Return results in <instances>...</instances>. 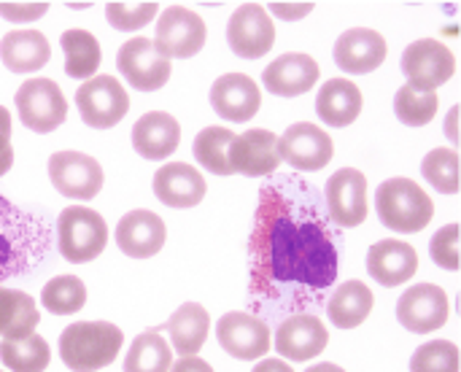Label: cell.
<instances>
[{"label":"cell","instance_id":"cell-29","mask_svg":"<svg viewBox=\"0 0 461 372\" xmlns=\"http://www.w3.org/2000/svg\"><path fill=\"white\" fill-rule=\"evenodd\" d=\"M373 292L362 281H346L327 303V313L338 330H357L373 311Z\"/></svg>","mask_w":461,"mask_h":372},{"label":"cell","instance_id":"cell-41","mask_svg":"<svg viewBox=\"0 0 461 372\" xmlns=\"http://www.w3.org/2000/svg\"><path fill=\"white\" fill-rule=\"evenodd\" d=\"M49 11V3H0V16L16 24L35 22Z\"/></svg>","mask_w":461,"mask_h":372},{"label":"cell","instance_id":"cell-39","mask_svg":"<svg viewBox=\"0 0 461 372\" xmlns=\"http://www.w3.org/2000/svg\"><path fill=\"white\" fill-rule=\"evenodd\" d=\"M159 11V3H108L105 19L116 30H138L149 24Z\"/></svg>","mask_w":461,"mask_h":372},{"label":"cell","instance_id":"cell-4","mask_svg":"<svg viewBox=\"0 0 461 372\" xmlns=\"http://www.w3.org/2000/svg\"><path fill=\"white\" fill-rule=\"evenodd\" d=\"M108 243V224L105 219L86 208V205H70L57 219V246L59 254L73 262L84 265L103 254Z\"/></svg>","mask_w":461,"mask_h":372},{"label":"cell","instance_id":"cell-37","mask_svg":"<svg viewBox=\"0 0 461 372\" xmlns=\"http://www.w3.org/2000/svg\"><path fill=\"white\" fill-rule=\"evenodd\" d=\"M424 178L443 195L459 192V154L454 149H432L421 162Z\"/></svg>","mask_w":461,"mask_h":372},{"label":"cell","instance_id":"cell-33","mask_svg":"<svg viewBox=\"0 0 461 372\" xmlns=\"http://www.w3.org/2000/svg\"><path fill=\"white\" fill-rule=\"evenodd\" d=\"M0 359L11 372H43L51 362L49 343L41 335H27L19 340H5L0 343Z\"/></svg>","mask_w":461,"mask_h":372},{"label":"cell","instance_id":"cell-1","mask_svg":"<svg viewBox=\"0 0 461 372\" xmlns=\"http://www.w3.org/2000/svg\"><path fill=\"white\" fill-rule=\"evenodd\" d=\"M249 251L251 289L273 303L289 292L292 305H308L335 284L340 270L338 243L313 192L292 178L262 192Z\"/></svg>","mask_w":461,"mask_h":372},{"label":"cell","instance_id":"cell-18","mask_svg":"<svg viewBox=\"0 0 461 372\" xmlns=\"http://www.w3.org/2000/svg\"><path fill=\"white\" fill-rule=\"evenodd\" d=\"M165 240H167L165 222L154 211H143V208L130 211L116 224V246L122 254L132 259H149L159 254Z\"/></svg>","mask_w":461,"mask_h":372},{"label":"cell","instance_id":"cell-32","mask_svg":"<svg viewBox=\"0 0 461 372\" xmlns=\"http://www.w3.org/2000/svg\"><path fill=\"white\" fill-rule=\"evenodd\" d=\"M173 367V349L159 332H143L132 340L124 372H170Z\"/></svg>","mask_w":461,"mask_h":372},{"label":"cell","instance_id":"cell-2","mask_svg":"<svg viewBox=\"0 0 461 372\" xmlns=\"http://www.w3.org/2000/svg\"><path fill=\"white\" fill-rule=\"evenodd\" d=\"M124 335L111 322H78L59 335V357L73 372H97L108 367L122 351Z\"/></svg>","mask_w":461,"mask_h":372},{"label":"cell","instance_id":"cell-36","mask_svg":"<svg viewBox=\"0 0 461 372\" xmlns=\"http://www.w3.org/2000/svg\"><path fill=\"white\" fill-rule=\"evenodd\" d=\"M41 303L54 316H70L86 305V286L76 276H57L43 286Z\"/></svg>","mask_w":461,"mask_h":372},{"label":"cell","instance_id":"cell-17","mask_svg":"<svg viewBox=\"0 0 461 372\" xmlns=\"http://www.w3.org/2000/svg\"><path fill=\"white\" fill-rule=\"evenodd\" d=\"M230 165H232V173H240L249 178L273 176L281 165L278 138L267 130H249V132L235 135L232 149H230Z\"/></svg>","mask_w":461,"mask_h":372},{"label":"cell","instance_id":"cell-12","mask_svg":"<svg viewBox=\"0 0 461 372\" xmlns=\"http://www.w3.org/2000/svg\"><path fill=\"white\" fill-rule=\"evenodd\" d=\"M278 154H281V162H289L294 170L311 173L332 162L335 146H332V138L321 127L311 122H300V124H292L278 138Z\"/></svg>","mask_w":461,"mask_h":372},{"label":"cell","instance_id":"cell-6","mask_svg":"<svg viewBox=\"0 0 461 372\" xmlns=\"http://www.w3.org/2000/svg\"><path fill=\"white\" fill-rule=\"evenodd\" d=\"M16 111L27 130L32 132H51L68 116V100L57 81L51 78H27L16 92Z\"/></svg>","mask_w":461,"mask_h":372},{"label":"cell","instance_id":"cell-40","mask_svg":"<svg viewBox=\"0 0 461 372\" xmlns=\"http://www.w3.org/2000/svg\"><path fill=\"white\" fill-rule=\"evenodd\" d=\"M429 254L435 265H440L443 270H459V224L456 222L438 230V235L429 243Z\"/></svg>","mask_w":461,"mask_h":372},{"label":"cell","instance_id":"cell-27","mask_svg":"<svg viewBox=\"0 0 461 372\" xmlns=\"http://www.w3.org/2000/svg\"><path fill=\"white\" fill-rule=\"evenodd\" d=\"M32 246L35 240L27 235L24 222H19L16 211L0 197V278L19 273Z\"/></svg>","mask_w":461,"mask_h":372},{"label":"cell","instance_id":"cell-13","mask_svg":"<svg viewBox=\"0 0 461 372\" xmlns=\"http://www.w3.org/2000/svg\"><path fill=\"white\" fill-rule=\"evenodd\" d=\"M448 316H451L448 295H446V289H440L435 284L411 286L397 303L400 324L416 335H427V332L440 330L448 322Z\"/></svg>","mask_w":461,"mask_h":372},{"label":"cell","instance_id":"cell-23","mask_svg":"<svg viewBox=\"0 0 461 372\" xmlns=\"http://www.w3.org/2000/svg\"><path fill=\"white\" fill-rule=\"evenodd\" d=\"M367 270L381 286H402L419 270V254L411 243L381 240L367 251Z\"/></svg>","mask_w":461,"mask_h":372},{"label":"cell","instance_id":"cell-20","mask_svg":"<svg viewBox=\"0 0 461 372\" xmlns=\"http://www.w3.org/2000/svg\"><path fill=\"white\" fill-rule=\"evenodd\" d=\"M319 73H321V68L311 54L289 51L265 68L262 81H265L267 92H273L278 97H297V95H305L316 86Z\"/></svg>","mask_w":461,"mask_h":372},{"label":"cell","instance_id":"cell-26","mask_svg":"<svg viewBox=\"0 0 461 372\" xmlns=\"http://www.w3.org/2000/svg\"><path fill=\"white\" fill-rule=\"evenodd\" d=\"M51 57L49 41L41 30H11L0 41V59L14 73L41 70Z\"/></svg>","mask_w":461,"mask_h":372},{"label":"cell","instance_id":"cell-25","mask_svg":"<svg viewBox=\"0 0 461 372\" xmlns=\"http://www.w3.org/2000/svg\"><path fill=\"white\" fill-rule=\"evenodd\" d=\"M365 105L362 89L348 78H330L319 97H316V113L330 127H348L359 119Z\"/></svg>","mask_w":461,"mask_h":372},{"label":"cell","instance_id":"cell-47","mask_svg":"<svg viewBox=\"0 0 461 372\" xmlns=\"http://www.w3.org/2000/svg\"><path fill=\"white\" fill-rule=\"evenodd\" d=\"M305 372H346L343 367H338V365H330V362H321V365H316V367H308Z\"/></svg>","mask_w":461,"mask_h":372},{"label":"cell","instance_id":"cell-43","mask_svg":"<svg viewBox=\"0 0 461 372\" xmlns=\"http://www.w3.org/2000/svg\"><path fill=\"white\" fill-rule=\"evenodd\" d=\"M270 11H273V16H278V19L292 22V19L308 16V14L313 11V3H270Z\"/></svg>","mask_w":461,"mask_h":372},{"label":"cell","instance_id":"cell-14","mask_svg":"<svg viewBox=\"0 0 461 372\" xmlns=\"http://www.w3.org/2000/svg\"><path fill=\"white\" fill-rule=\"evenodd\" d=\"M327 211L335 227H359L367 219V178L362 170L343 168L327 181Z\"/></svg>","mask_w":461,"mask_h":372},{"label":"cell","instance_id":"cell-19","mask_svg":"<svg viewBox=\"0 0 461 372\" xmlns=\"http://www.w3.org/2000/svg\"><path fill=\"white\" fill-rule=\"evenodd\" d=\"M389 54L386 38L370 27H351L335 43V62L346 73H373Z\"/></svg>","mask_w":461,"mask_h":372},{"label":"cell","instance_id":"cell-38","mask_svg":"<svg viewBox=\"0 0 461 372\" xmlns=\"http://www.w3.org/2000/svg\"><path fill=\"white\" fill-rule=\"evenodd\" d=\"M411 372H459V349L448 340H432L416 349Z\"/></svg>","mask_w":461,"mask_h":372},{"label":"cell","instance_id":"cell-10","mask_svg":"<svg viewBox=\"0 0 461 372\" xmlns=\"http://www.w3.org/2000/svg\"><path fill=\"white\" fill-rule=\"evenodd\" d=\"M227 41H230V49L243 59L265 57L276 43V24L267 8L259 3L238 5L227 24Z\"/></svg>","mask_w":461,"mask_h":372},{"label":"cell","instance_id":"cell-21","mask_svg":"<svg viewBox=\"0 0 461 372\" xmlns=\"http://www.w3.org/2000/svg\"><path fill=\"white\" fill-rule=\"evenodd\" d=\"M211 105L227 122H249L262 105L257 81L246 73H227L211 86Z\"/></svg>","mask_w":461,"mask_h":372},{"label":"cell","instance_id":"cell-44","mask_svg":"<svg viewBox=\"0 0 461 372\" xmlns=\"http://www.w3.org/2000/svg\"><path fill=\"white\" fill-rule=\"evenodd\" d=\"M170 372H213V367L205 362V359H200V357H181Z\"/></svg>","mask_w":461,"mask_h":372},{"label":"cell","instance_id":"cell-16","mask_svg":"<svg viewBox=\"0 0 461 372\" xmlns=\"http://www.w3.org/2000/svg\"><path fill=\"white\" fill-rule=\"evenodd\" d=\"M330 343L324 322L313 313H292L276 332V351L292 362H308L319 357Z\"/></svg>","mask_w":461,"mask_h":372},{"label":"cell","instance_id":"cell-7","mask_svg":"<svg viewBox=\"0 0 461 372\" xmlns=\"http://www.w3.org/2000/svg\"><path fill=\"white\" fill-rule=\"evenodd\" d=\"M205 22L200 14L189 11L186 5H170L162 11L159 22H157V38L154 46L167 57H194L203 46H205Z\"/></svg>","mask_w":461,"mask_h":372},{"label":"cell","instance_id":"cell-11","mask_svg":"<svg viewBox=\"0 0 461 372\" xmlns=\"http://www.w3.org/2000/svg\"><path fill=\"white\" fill-rule=\"evenodd\" d=\"M402 73L408 76V84L424 86V89H438L456 73V57L454 51L435 41V38H421L413 41L402 51Z\"/></svg>","mask_w":461,"mask_h":372},{"label":"cell","instance_id":"cell-45","mask_svg":"<svg viewBox=\"0 0 461 372\" xmlns=\"http://www.w3.org/2000/svg\"><path fill=\"white\" fill-rule=\"evenodd\" d=\"M251 372H294L286 362H281V359H262L257 367Z\"/></svg>","mask_w":461,"mask_h":372},{"label":"cell","instance_id":"cell-15","mask_svg":"<svg viewBox=\"0 0 461 372\" xmlns=\"http://www.w3.org/2000/svg\"><path fill=\"white\" fill-rule=\"evenodd\" d=\"M216 338H219L221 349L240 362L262 359L270 351L267 324L251 313H243V311L224 313L216 324Z\"/></svg>","mask_w":461,"mask_h":372},{"label":"cell","instance_id":"cell-3","mask_svg":"<svg viewBox=\"0 0 461 372\" xmlns=\"http://www.w3.org/2000/svg\"><path fill=\"white\" fill-rule=\"evenodd\" d=\"M375 208L378 219L384 227L394 232H421L432 216H435V203L432 197L411 178H389L378 186L375 195Z\"/></svg>","mask_w":461,"mask_h":372},{"label":"cell","instance_id":"cell-31","mask_svg":"<svg viewBox=\"0 0 461 372\" xmlns=\"http://www.w3.org/2000/svg\"><path fill=\"white\" fill-rule=\"evenodd\" d=\"M59 43L65 51V73L70 78H92L100 70L103 49L89 30H65Z\"/></svg>","mask_w":461,"mask_h":372},{"label":"cell","instance_id":"cell-46","mask_svg":"<svg viewBox=\"0 0 461 372\" xmlns=\"http://www.w3.org/2000/svg\"><path fill=\"white\" fill-rule=\"evenodd\" d=\"M459 105H454L451 108V113H448V124H446V130H448V138L454 141V143H459Z\"/></svg>","mask_w":461,"mask_h":372},{"label":"cell","instance_id":"cell-30","mask_svg":"<svg viewBox=\"0 0 461 372\" xmlns=\"http://www.w3.org/2000/svg\"><path fill=\"white\" fill-rule=\"evenodd\" d=\"M41 313L27 292L0 286V335L5 340H19L35 332Z\"/></svg>","mask_w":461,"mask_h":372},{"label":"cell","instance_id":"cell-42","mask_svg":"<svg viewBox=\"0 0 461 372\" xmlns=\"http://www.w3.org/2000/svg\"><path fill=\"white\" fill-rule=\"evenodd\" d=\"M14 165V149H11V113L5 105H0V176H5Z\"/></svg>","mask_w":461,"mask_h":372},{"label":"cell","instance_id":"cell-8","mask_svg":"<svg viewBox=\"0 0 461 372\" xmlns=\"http://www.w3.org/2000/svg\"><path fill=\"white\" fill-rule=\"evenodd\" d=\"M116 65L122 70V76L130 81V86L140 89V92H157L167 84L170 78V59L154 46V41L149 38H130L119 54H116Z\"/></svg>","mask_w":461,"mask_h":372},{"label":"cell","instance_id":"cell-35","mask_svg":"<svg viewBox=\"0 0 461 372\" xmlns=\"http://www.w3.org/2000/svg\"><path fill=\"white\" fill-rule=\"evenodd\" d=\"M438 105H440L438 92L416 86V84H402L394 95V113L408 127L429 124L438 113Z\"/></svg>","mask_w":461,"mask_h":372},{"label":"cell","instance_id":"cell-9","mask_svg":"<svg viewBox=\"0 0 461 372\" xmlns=\"http://www.w3.org/2000/svg\"><path fill=\"white\" fill-rule=\"evenodd\" d=\"M49 178L54 189L70 200H92L103 189V168L81 151H57L49 157Z\"/></svg>","mask_w":461,"mask_h":372},{"label":"cell","instance_id":"cell-5","mask_svg":"<svg viewBox=\"0 0 461 372\" xmlns=\"http://www.w3.org/2000/svg\"><path fill=\"white\" fill-rule=\"evenodd\" d=\"M76 105L84 124L95 130L116 127L130 111V95L113 76H92L76 92Z\"/></svg>","mask_w":461,"mask_h":372},{"label":"cell","instance_id":"cell-22","mask_svg":"<svg viewBox=\"0 0 461 372\" xmlns=\"http://www.w3.org/2000/svg\"><path fill=\"white\" fill-rule=\"evenodd\" d=\"M205 192V178L186 162H167L154 173V195L167 208H194Z\"/></svg>","mask_w":461,"mask_h":372},{"label":"cell","instance_id":"cell-24","mask_svg":"<svg viewBox=\"0 0 461 372\" xmlns=\"http://www.w3.org/2000/svg\"><path fill=\"white\" fill-rule=\"evenodd\" d=\"M181 127L165 111L143 113L132 127V146L146 159H165L178 149Z\"/></svg>","mask_w":461,"mask_h":372},{"label":"cell","instance_id":"cell-28","mask_svg":"<svg viewBox=\"0 0 461 372\" xmlns=\"http://www.w3.org/2000/svg\"><path fill=\"white\" fill-rule=\"evenodd\" d=\"M208 330H211V316L197 303H184L167 322L173 351H178L181 357H194L203 349Z\"/></svg>","mask_w":461,"mask_h":372},{"label":"cell","instance_id":"cell-34","mask_svg":"<svg viewBox=\"0 0 461 372\" xmlns=\"http://www.w3.org/2000/svg\"><path fill=\"white\" fill-rule=\"evenodd\" d=\"M235 132L227 127H205L197 138H194V159L216 173V176H232V165H230V149H232Z\"/></svg>","mask_w":461,"mask_h":372}]
</instances>
